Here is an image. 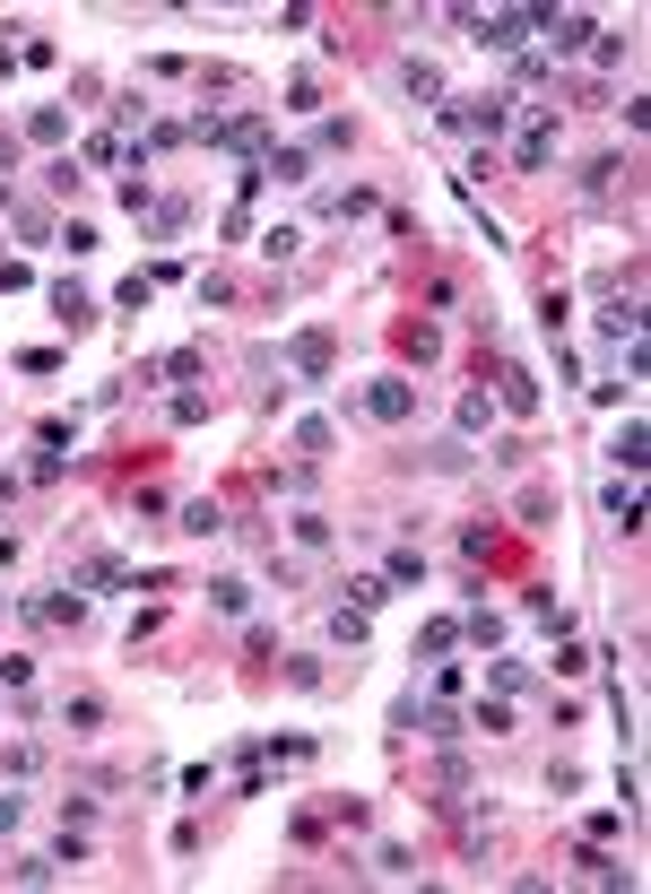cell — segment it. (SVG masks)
Wrapping results in <instances>:
<instances>
[{"label":"cell","mask_w":651,"mask_h":894,"mask_svg":"<svg viewBox=\"0 0 651 894\" xmlns=\"http://www.w3.org/2000/svg\"><path fill=\"white\" fill-rule=\"evenodd\" d=\"M113 582H130L122 557H88V564H79V591H113Z\"/></svg>","instance_id":"ac0fdd59"},{"label":"cell","mask_w":651,"mask_h":894,"mask_svg":"<svg viewBox=\"0 0 651 894\" xmlns=\"http://www.w3.org/2000/svg\"><path fill=\"white\" fill-rule=\"evenodd\" d=\"M382 599H391V582H382V573H365V582H347V608H365V617H374Z\"/></svg>","instance_id":"7402d4cb"},{"label":"cell","mask_w":651,"mask_h":894,"mask_svg":"<svg viewBox=\"0 0 651 894\" xmlns=\"http://www.w3.org/2000/svg\"><path fill=\"white\" fill-rule=\"evenodd\" d=\"M400 88H409L418 105H434V96H443V70H434V61H409V70H400Z\"/></svg>","instance_id":"2e32d148"},{"label":"cell","mask_w":651,"mask_h":894,"mask_svg":"<svg viewBox=\"0 0 651 894\" xmlns=\"http://www.w3.org/2000/svg\"><path fill=\"white\" fill-rule=\"evenodd\" d=\"M330 444H339L330 417H305V426H296V451H305V460H330Z\"/></svg>","instance_id":"d6986e66"},{"label":"cell","mask_w":651,"mask_h":894,"mask_svg":"<svg viewBox=\"0 0 651 894\" xmlns=\"http://www.w3.org/2000/svg\"><path fill=\"white\" fill-rule=\"evenodd\" d=\"M573 869H582L591 886H635V878H626V869H617V860H608L599 843H582V851H573Z\"/></svg>","instance_id":"7c38bea8"},{"label":"cell","mask_w":651,"mask_h":894,"mask_svg":"<svg viewBox=\"0 0 651 894\" xmlns=\"http://www.w3.org/2000/svg\"><path fill=\"white\" fill-rule=\"evenodd\" d=\"M487 417H495V400H487V391H469V400H460V435H478Z\"/></svg>","instance_id":"484cf974"},{"label":"cell","mask_w":651,"mask_h":894,"mask_svg":"<svg viewBox=\"0 0 651 894\" xmlns=\"http://www.w3.org/2000/svg\"><path fill=\"white\" fill-rule=\"evenodd\" d=\"M0 209H9V183H0Z\"/></svg>","instance_id":"f546056e"},{"label":"cell","mask_w":651,"mask_h":894,"mask_svg":"<svg viewBox=\"0 0 651 894\" xmlns=\"http://www.w3.org/2000/svg\"><path fill=\"white\" fill-rule=\"evenodd\" d=\"M183 226H192L183 200H148V234H157V243H165V234H183Z\"/></svg>","instance_id":"e0dca14e"},{"label":"cell","mask_w":651,"mask_h":894,"mask_svg":"<svg viewBox=\"0 0 651 894\" xmlns=\"http://www.w3.org/2000/svg\"><path fill=\"white\" fill-rule=\"evenodd\" d=\"M599 504H608V522H617L626 539H643V486H635V478H617V486H608Z\"/></svg>","instance_id":"ba28073f"},{"label":"cell","mask_w":651,"mask_h":894,"mask_svg":"<svg viewBox=\"0 0 651 894\" xmlns=\"http://www.w3.org/2000/svg\"><path fill=\"white\" fill-rule=\"evenodd\" d=\"M382 582H391V591H426V557H418V548H391Z\"/></svg>","instance_id":"5bb4252c"},{"label":"cell","mask_w":651,"mask_h":894,"mask_svg":"<svg viewBox=\"0 0 651 894\" xmlns=\"http://www.w3.org/2000/svg\"><path fill=\"white\" fill-rule=\"evenodd\" d=\"M608 460H617L626 478H643V460H651V426H643V417H626V426H617V444H608Z\"/></svg>","instance_id":"9c48e42d"},{"label":"cell","mask_w":651,"mask_h":894,"mask_svg":"<svg viewBox=\"0 0 651 894\" xmlns=\"http://www.w3.org/2000/svg\"><path fill=\"white\" fill-rule=\"evenodd\" d=\"M460 557H495V522H469L460 530Z\"/></svg>","instance_id":"4316f807"},{"label":"cell","mask_w":651,"mask_h":894,"mask_svg":"<svg viewBox=\"0 0 651 894\" xmlns=\"http://www.w3.org/2000/svg\"><path fill=\"white\" fill-rule=\"evenodd\" d=\"M452 643H460V617H434V626H426V652H434V661H443Z\"/></svg>","instance_id":"83f0119b"},{"label":"cell","mask_w":651,"mask_h":894,"mask_svg":"<svg viewBox=\"0 0 651 894\" xmlns=\"http://www.w3.org/2000/svg\"><path fill=\"white\" fill-rule=\"evenodd\" d=\"M183 530H192V539H217V530H226V513H217L209 495H192V504H183Z\"/></svg>","instance_id":"9a60e30c"},{"label":"cell","mask_w":651,"mask_h":894,"mask_svg":"<svg viewBox=\"0 0 651 894\" xmlns=\"http://www.w3.org/2000/svg\"><path fill=\"white\" fill-rule=\"evenodd\" d=\"M495 400H504L513 417H539V374H530V365H504V382H495Z\"/></svg>","instance_id":"52a82bcc"},{"label":"cell","mask_w":651,"mask_h":894,"mask_svg":"<svg viewBox=\"0 0 651 894\" xmlns=\"http://www.w3.org/2000/svg\"><path fill=\"white\" fill-rule=\"evenodd\" d=\"M547 165H556V113H530L513 139V174H547Z\"/></svg>","instance_id":"277c9868"},{"label":"cell","mask_w":651,"mask_h":894,"mask_svg":"<svg viewBox=\"0 0 651 894\" xmlns=\"http://www.w3.org/2000/svg\"><path fill=\"white\" fill-rule=\"evenodd\" d=\"M539 35L556 44V53H582V44H599V18H591V9H556V0H539Z\"/></svg>","instance_id":"3957f363"},{"label":"cell","mask_w":651,"mask_h":894,"mask_svg":"<svg viewBox=\"0 0 651 894\" xmlns=\"http://www.w3.org/2000/svg\"><path fill=\"white\" fill-rule=\"evenodd\" d=\"M487 686H495V695H522L530 669H522V661H487Z\"/></svg>","instance_id":"cb8c5ba5"},{"label":"cell","mask_w":651,"mask_h":894,"mask_svg":"<svg viewBox=\"0 0 651 894\" xmlns=\"http://www.w3.org/2000/svg\"><path fill=\"white\" fill-rule=\"evenodd\" d=\"M478 44H495V53H522L530 35H539V9H478V26H469Z\"/></svg>","instance_id":"6da1fadb"},{"label":"cell","mask_w":651,"mask_h":894,"mask_svg":"<svg viewBox=\"0 0 651 894\" xmlns=\"http://www.w3.org/2000/svg\"><path fill=\"white\" fill-rule=\"evenodd\" d=\"M61 721H70V730H105V703H96V695H70Z\"/></svg>","instance_id":"603a6c76"},{"label":"cell","mask_w":651,"mask_h":894,"mask_svg":"<svg viewBox=\"0 0 651 894\" xmlns=\"http://www.w3.org/2000/svg\"><path fill=\"white\" fill-rule=\"evenodd\" d=\"M209 608H217V617H243V608H252V582H243V573H217V582H209Z\"/></svg>","instance_id":"4fadbf2b"},{"label":"cell","mask_w":651,"mask_h":894,"mask_svg":"<svg viewBox=\"0 0 651 894\" xmlns=\"http://www.w3.org/2000/svg\"><path fill=\"white\" fill-rule=\"evenodd\" d=\"M261 174H278V183H313V148H270Z\"/></svg>","instance_id":"30bf717a"},{"label":"cell","mask_w":651,"mask_h":894,"mask_svg":"<svg viewBox=\"0 0 651 894\" xmlns=\"http://www.w3.org/2000/svg\"><path fill=\"white\" fill-rule=\"evenodd\" d=\"M18 816H26V799H18V790H0V834H9Z\"/></svg>","instance_id":"f1b7e54d"},{"label":"cell","mask_w":651,"mask_h":894,"mask_svg":"<svg viewBox=\"0 0 651 894\" xmlns=\"http://www.w3.org/2000/svg\"><path fill=\"white\" fill-rule=\"evenodd\" d=\"M287 374H305V382H330V365H339V347H330V331H296L287 347Z\"/></svg>","instance_id":"8992f818"},{"label":"cell","mask_w":651,"mask_h":894,"mask_svg":"<svg viewBox=\"0 0 651 894\" xmlns=\"http://www.w3.org/2000/svg\"><path fill=\"white\" fill-rule=\"evenodd\" d=\"M26 130H35L44 148H61V139H70V113H61V105H35V122H26Z\"/></svg>","instance_id":"ffe728a7"},{"label":"cell","mask_w":651,"mask_h":894,"mask_svg":"<svg viewBox=\"0 0 651 894\" xmlns=\"http://www.w3.org/2000/svg\"><path fill=\"white\" fill-rule=\"evenodd\" d=\"M469 721H478V730H487V738H504V730H513V703H504V695H495V703H478V712H469Z\"/></svg>","instance_id":"d4e9b609"},{"label":"cell","mask_w":651,"mask_h":894,"mask_svg":"<svg viewBox=\"0 0 651 894\" xmlns=\"http://www.w3.org/2000/svg\"><path fill=\"white\" fill-rule=\"evenodd\" d=\"M365 417H374V426H400V417H418V382H400V374L365 382Z\"/></svg>","instance_id":"5b68a950"},{"label":"cell","mask_w":651,"mask_h":894,"mask_svg":"<svg viewBox=\"0 0 651 894\" xmlns=\"http://www.w3.org/2000/svg\"><path fill=\"white\" fill-rule=\"evenodd\" d=\"M513 122V96H469V105H443V130H460V139H495Z\"/></svg>","instance_id":"7a4b0ae2"},{"label":"cell","mask_w":651,"mask_h":894,"mask_svg":"<svg viewBox=\"0 0 651 894\" xmlns=\"http://www.w3.org/2000/svg\"><path fill=\"white\" fill-rule=\"evenodd\" d=\"M261 252H270V261H296V252H305V226H270Z\"/></svg>","instance_id":"44dd1931"},{"label":"cell","mask_w":651,"mask_h":894,"mask_svg":"<svg viewBox=\"0 0 651 894\" xmlns=\"http://www.w3.org/2000/svg\"><path fill=\"white\" fill-rule=\"evenodd\" d=\"M53 313H61V322H70V331H88V322H96V296H88V287H70V278H61V287H53Z\"/></svg>","instance_id":"8fae6325"}]
</instances>
